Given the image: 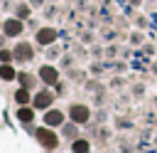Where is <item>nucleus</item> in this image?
<instances>
[{
	"instance_id": "obj_1",
	"label": "nucleus",
	"mask_w": 157,
	"mask_h": 153,
	"mask_svg": "<svg viewBox=\"0 0 157 153\" xmlns=\"http://www.w3.org/2000/svg\"><path fill=\"white\" fill-rule=\"evenodd\" d=\"M2 30H5V35L15 37V35H20V32H22V20H20V17H15V20H7V22L2 25Z\"/></svg>"
},
{
	"instance_id": "obj_2",
	"label": "nucleus",
	"mask_w": 157,
	"mask_h": 153,
	"mask_svg": "<svg viewBox=\"0 0 157 153\" xmlns=\"http://www.w3.org/2000/svg\"><path fill=\"white\" fill-rule=\"evenodd\" d=\"M37 138H39L47 148H54V146H56V136H54L49 128H39V131H37Z\"/></svg>"
},
{
	"instance_id": "obj_3",
	"label": "nucleus",
	"mask_w": 157,
	"mask_h": 153,
	"mask_svg": "<svg viewBox=\"0 0 157 153\" xmlns=\"http://www.w3.org/2000/svg\"><path fill=\"white\" fill-rule=\"evenodd\" d=\"M54 39H56V32H54L52 27H44V30L37 32V42H39V44H49V42H54Z\"/></svg>"
},
{
	"instance_id": "obj_4",
	"label": "nucleus",
	"mask_w": 157,
	"mask_h": 153,
	"mask_svg": "<svg viewBox=\"0 0 157 153\" xmlns=\"http://www.w3.org/2000/svg\"><path fill=\"white\" fill-rule=\"evenodd\" d=\"M71 118H74L76 123H83V121L88 118V109H86V106H78V104L71 106Z\"/></svg>"
},
{
	"instance_id": "obj_5",
	"label": "nucleus",
	"mask_w": 157,
	"mask_h": 153,
	"mask_svg": "<svg viewBox=\"0 0 157 153\" xmlns=\"http://www.w3.org/2000/svg\"><path fill=\"white\" fill-rule=\"evenodd\" d=\"M39 76H42L47 84H54V81L59 79V74H56V69H54V67H42V69H39Z\"/></svg>"
},
{
	"instance_id": "obj_6",
	"label": "nucleus",
	"mask_w": 157,
	"mask_h": 153,
	"mask_svg": "<svg viewBox=\"0 0 157 153\" xmlns=\"http://www.w3.org/2000/svg\"><path fill=\"white\" fill-rule=\"evenodd\" d=\"M44 121H47L49 126H59V123L64 121V114H61V111H49V114L44 116Z\"/></svg>"
},
{
	"instance_id": "obj_7",
	"label": "nucleus",
	"mask_w": 157,
	"mask_h": 153,
	"mask_svg": "<svg viewBox=\"0 0 157 153\" xmlns=\"http://www.w3.org/2000/svg\"><path fill=\"white\" fill-rule=\"evenodd\" d=\"M15 57H17V59H29V57H32V49H29V44H17V49H15Z\"/></svg>"
},
{
	"instance_id": "obj_8",
	"label": "nucleus",
	"mask_w": 157,
	"mask_h": 153,
	"mask_svg": "<svg viewBox=\"0 0 157 153\" xmlns=\"http://www.w3.org/2000/svg\"><path fill=\"white\" fill-rule=\"evenodd\" d=\"M34 104H37L39 109H44V106H49V104H52V94H47V91H42V94H37V96H34Z\"/></svg>"
},
{
	"instance_id": "obj_9",
	"label": "nucleus",
	"mask_w": 157,
	"mask_h": 153,
	"mask_svg": "<svg viewBox=\"0 0 157 153\" xmlns=\"http://www.w3.org/2000/svg\"><path fill=\"white\" fill-rule=\"evenodd\" d=\"M74 153H88V141H74Z\"/></svg>"
},
{
	"instance_id": "obj_10",
	"label": "nucleus",
	"mask_w": 157,
	"mask_h": 153,
	"mask_svg": "<svg viewBox=\"0 0 157 153\" xmlns=\"http://www.w3.org/2000/svg\"><path fill=\"white\" fill-rule=\"evenodd\" d=\"M0 76H2V79H12V76H15V69H12L10 64H5V67H0Z\"/></svg>"
},
{
	"instance_id": "obj_11",
	"label": "nucleus",
	"mask_w": 157,
	"mask_h": 153,
	"mask_svg": "<svg viewBox=\"0 0 157 153\" xmlns=\"http://www.w3.org/2000/svg\"><path fill=\"white\" fill-rule=\"evenodd\" d=\"M17 118H20V121H32V111H29V109H20V111H17Z\"/></svg>"
},
{
	"instance_id": "obj_12",
	"label": "nucleus",
	"mask_w": 157,
	"mask_h": 153,
	"mask_svg": "<svg viewBox=\"0 0 157 153\" xmlns=\"http://www.w3.org/2000/svg\"><path fill=\"white\" fill-rule=\"evenodd\" d=\"M27 15H29V7H27V5H17V17H20V20H25Z\"/></svg>"
},
{
	"instance_id": "obj_13",
	"label": "nucleus",
	"mask_w": 157,
	"mask_h": 153,
	"mask_svg": "<svg viewBox=\"0 0 157 153\" xmlns=\"http://www.w3.org/2000/svg\"><path fill=\"white\" fill-rule=\"evenodd\" d=\"M15 99H17V104H27V99H29V96H27V91H25V89H20V91L15 94Z\"/></svg>"
}]
</instances>
